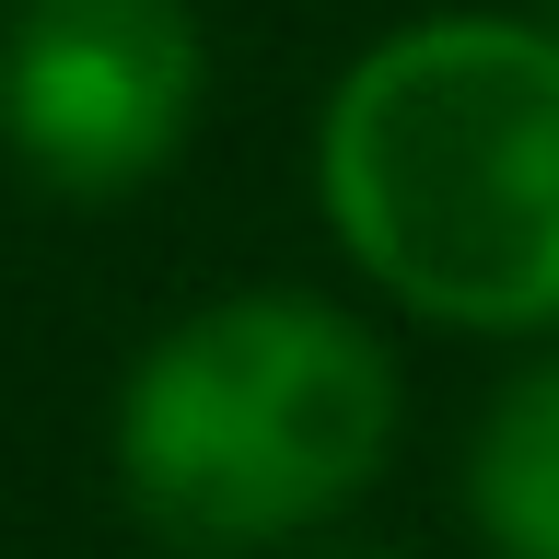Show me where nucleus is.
I'll return each instance as SVG.
<instances>
[{"instance_id":"nucleus-1","label":"nucleus","mask_w":559,"mask_h":559,"mask_svg":"<svg viewBox=\"0 0 559 559\" xmlns=\"http://www.w3.org/2000/svg\"><path fill=\"white\" fill-rule=\"evenodd\" d=\"M326 245L454 338H559V24L431 12L373 35L314 117Z\"/></svg>"},{"instance_id":"nucleus-2","label":"nucleus","mask_w":559,"mask_h":559,"mask_svg":"<svg viewBox=\"0 0 559 559\" xmlns=\"http://www.w3.org/2000/svg\"><path fill=\"white\" fill-rule=\"evenodd\" d=\"M408 419L396 349L326 292H222L117 384V489L187 559H257L384 478Z\"/></svg>"},{"instance_id":"nucleus-3","label":"nucleus","mask_w":559,"mask_h":559,"mask_svg":"<svg viewBox=\"0 0 559 559\" xmlns=\"http://www.w3.org/2000/svg\"><path fill=\"white\" fill-rule=\"evenodd\" d=\"M210 35L187 0H12L0 12V152L47 199H140L187 152Z\"/></svg>"},{"instance_id":"nucleus-4","label":"nucleus","mask_w":559,"mask_h":559,"mask_svg":"<svg viewBox=\"0 0 559 559\" xmlns=\"http://www.w3.org/2000/svg\"><path fill=\"white\" fill-rule=\"evenodd\" d=\"M466 524L489 559H559V338H536L466 431Z\"/></svg>"},{"instance_id":"nucleus-5","label":"nucleus","mask_w":559,"mask_h":559,"mask_svg":"<svg viewBox=\"0 0 559 559\" xmlns=\"http://www.w3.org/2000/svg\"><path fill=\"white\" fill-rule=\"evenodd\" d=\"M338 559H396V548H338Z\"/></svg>"},{"instance_id":"nucleus-6","label":"nucleus","mask_w":559,"mask_h":559,"mask_svg":"<svg viewBox=\"0 0 559 559\" xmlns=\"http://www.w3.org/2000/svg\"><path fill=\"white\" fill-rule=\"evenodd\" d=\"M548 24H559V0H548Z\"/></svg>"}]
</instances>
